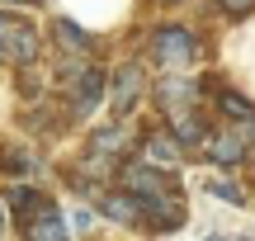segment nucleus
<instances>
[{
    "label": "nucleus",
    "instance_id": "nucleus-6",
    "mask_svg": "<svg viewBox=\"0 0 255 241\" xmlns=\"http://www.w3.org/2000/svg\"><path fill=\"white\" fill-rule=\"evenodd\" d=\"M208 156L218 161V166H237V161L246 156V132H218V137L208 142Z\"/></svg>",
    "mask_w": 255,
    "mask_h": 241
},
{
    "label": "nucleus",
    "instance_id": "nucleus-4",
    "mask_svg": "<svg viewBox=\"0 0 255 241\" xmlns=\"http://www.w3.org/2000/svg\"><path fill=\"white\" fill-rule=\"evenodd\" d=\"M104 213H109L114 223H151L146 199H137V194H109L104 199Z\"/></svg>",
    "mask_w": 255,
    "mask_h": 241
},
{
    "label": "nucleus",
    "instance_id": "nucleus-13",
    "mask_svg": "<svg viewBox=\"0 0 255 241\" xmlns=\"http://www.w3.org/2000/svg\"><path fill=\"white\" fill-rule=\"evenodd\" d=\"M208 189H213V194H218V199H232V204H237V199H241L237 189H232V185H222V180H218V185H208Z\"/></svg>",
    "mask_w": 255,
    "mask_h": 241
},
{
    "label": "nucleus",
    "instance_id": "nucleus-9",
    "mask_svg": "<svg viewBox=\"0 0 255 241\" xmlns=\"http://www.w3.org/2000/svg\"><path fill=\"white\" fill-rule=\"evenodd\" d=\"M175 132H180V147H194V142L203 137V123L184 109V114H175Z\"/></svg>",
    "mask_w": 255,
    "mask_h": 241
},
{
    "label": "nucleus",
    "instance_id": "nucleus-5",
    "mask_svg": "<svg viewBox=\"0 0 255 241\" xmlns=\"http://www.w3.org/2000/svg\"><path fill=\"white\" fill-rule=\"evenodd\" d=\"M137 95H142V71L137 66H123L119 81H114V114H128L137 104Z\"/></svg>",
    "mask_w": 255,
    "mask_h": 241
},
{
    "label": "nucleus",
    "instance_id": "nucleus-11",
    "mask_svg": "<svg viewBox=\"0 0 255 241\" xmlns=\"http://www.w3.org/2000/svg\"><path fill=\"white\" fill-rule=\"evenodd\" d=\"M222 109H227V114H237V119H255V109H251L246 100H237V95H222Z\"/></svg>",
    "mask_w": 255,
    "mask_h": 241
},
{
    "label": "nucleus",
    "instance_id": "nucleus-7",
    "mask_svg": "<svg viewBox=\"0 0 255 241\" xmlns=\"http://www.w3.org/2000/svg\"><path fill=\"white\" fill-rule=\"evenodd\" d=\"M156 95H161V104H165L170 114H184V109H189L194 85H189V81H175V76H170V81H161V90H156Z\"/></svg>",
    "mask_w": 255,
    "mask_h": 241
},
{
    "label": "nucleus",
    "instance_id": "nucleus-14",
    "mask_svg": "<svg viewBox=\"0 0 255 241\" xmlns=\"http://www.w3.org/2000/svg\"><path fill=\"white\" fill-rule=\"evenodd\" d=\"M255 0H222V9H232V14H241V9H251Z\"/></svg>",
    "mask_w": 255,
    "mask_h": 241
},
{
    "label": "nucleus",
    "instance_id": "nucleus-1",
    "mask_svg": "<svg viewBox=\"0 0 255 241\" xmlns=\"http://www.w3.org/2000/svg\"><path fill=\"white\" fill-rule=\"evenodd\" d=\"M0 57H9V62H33L38 57V38L24 19L0 14Z\"/></svg>",
    "mask_w": 255,
    "mask_h": 241
},
{
    "label": "nucleus",
    "instance_id": "nucleus-3",
    "mask_svg": "<svg viewBox=\"0 0 255 241\" xmlns=\"http://www.w3.org/2000/svg\"><path fill=\"white\" fill-rule=\"evenodd\" d=\"M24 232H28V241H66V223H62V213L52 204H43L38 218H28Z\"/></svg>",
    "mask_w": 255,
    "mask_h": 241
},
{
    "label": "nucleus",
    "instance_id": "nucleus-2",
    "mask_svg": "<svg viewBox=\"0 0 255 241\" xmlns=\"http://www.w3.org/2000/svg\"><path fill=\"white\" fill-rule=\"evenodd\" d=\"M151 52H156V62H161V66L194 62V38H189V28H161L156 43H151Z\"/></svg>",
    "mask_w": 255,
    "mask_h": 241
},
{
    "label": "nucleus",
    "instance_id": "nucleus-10",
    "mask_svg": "<svg viewBox=\"0 0 255 241\" xmlns=\"http://www.w3.org/2000/svg\"><path fill=\"white\" fill-rule=\"evenodd\" d=\"M146 151L161 156V161H175V156H180V142H175V137H151V147H146Z\"/></svg>",
    "mask_w": 255,
    "mask_h": 241
},
{
    "label": "nucleus",
    "instance_id": "nucleus-15",
    "mask_svg": "<svg viewBox=\"0 0 255 241\" xmlns=\"http://www.w3.org/2000/svg\"><path fill=\"white\" fill-rule=\"evenodd\" d=\"M246 142H251V156H255V128H246Z\"/></svg>",
    "mask_w": 255,
    "mask_h": 241
},
{
    "label": "nucleus",
    "instance_id": "nucleus-16",
    "mask_svg": "<svg viewBox=\"0 0 255 241\" xmlns=\"http://www.w3.org/2000/svg\"><path fill=\"white\" fill-rule=\"evenodd\" d=\"M208 241H222V237H208Z\"/></svg>",
    "mask_w": 255,
    "mask_h": 241
},
{
    "label": "nucleus",
    "instance_id": "nucleus-8",
    "mask_svg": "<svg viewBox=\"0 0 255 241\" xmlns=\"http://www.w3.org/2000/svg\"><path fill=\"white\" fill-rule=\"evenodd\" d=\"M100 90H104V76L100 71H85L81 81H76V109H90V104L100 100Z\"/></svg>",
    "mask_w": 255,
    "mask_h": 241
},
{
    "label": "nucleus",
    "instance_id": "nucleus-12",
    "mask_svg": "<svg viewBox=\"0 0 255 241\" xmlns=\"http://www.w3.org/2000/svg\"><path fill=\"white\" fill-rule=\"evenodd\" d=\"M62 38H66L71 47H85V33H81V28H71V24H62Z\"/></svg>",
    "mask_w": 255,
    "mask_h": 241
}]
</instances>
